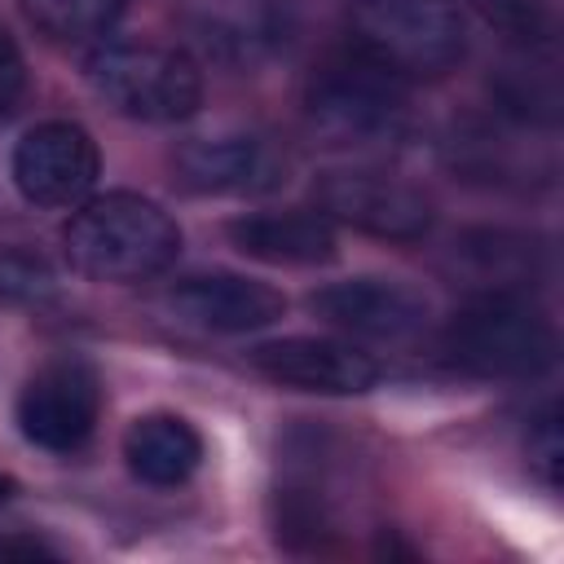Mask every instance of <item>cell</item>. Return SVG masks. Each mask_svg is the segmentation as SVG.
I'll list each match as a JSON object with an SVG mask.
<instances>
[{"instance_id": "12", "label": "cell", "mask_w": 564, "mask_h": 564, "mask_svg": "<svg viewBox=\"0 0 564 564\" xmlns=\"http://www.w3.org/2000/svg\"><path fill=\"white\" fill-rule=\"evenodd\" d=\"M176 176L194 194H273L286 185V154L264 137H194L172 159Z\"/></svg>"}, {"instance_id": "18", "label": "cell", "mask_w": 564, "mask_h": 564, "mask_svg": "<svg viewBox=\"0 0 564 564\" xmlns=\"http://www.w3.org/2000/svg\"><path fill=\"white\" fill-rule=\"evenodd\" d=\"M53 295V269L31 251H0V308L40 304Z\"/></svg>"}, {"instance_id": "11", "label": "cell", "mask_w": 564, "mask_h": 564, "mask_svg": "<svg viewBox=\"0 0 564 564\" xmlns=\"http://www.w3.org/2000/svg\"><path fill=\"white\" fill-rule=\"evenodd\" d=\"M313 313L361 339H410L427 326V295L397 278H344L313 291Z\"/></svg>"}, {"instance_id": "7", "label": "cell", "mask_w": 564, "mask_h": 564, "mask_svg": "<svg viewBox=\"0 0 564 564\" xmlns=\"http://www.w3.org/2000/svg\"><path fill=\"white\" fill-rule=\"evenodd\" d=\"M313 198L326 220L352 225L370 238L419 242L432 229V203L414 185H405L388 172H370V167L322 172L313 185Z\"/></svg>"}, {"instance_id": "3", "label": "cell", "mask_w": 564, "mask_h": 564, "mask_svg": "<svg viewBox=\"0 0 564 564\" xmlns=\"http://www.w3.org/2000/svg\"><path fill=\"white\" fill-rule=\"evenodd\" d=\"M84 75L93 93L123 119L181 123L203 101V70L189 53L150 40H115L88 53Z\"/></svg>"}, {"instance_id": "15", "label": "cell", "mask_w": 564, "mask_h": 564, "mask_svg": "<svg viewBox=\"0 0 564 564\" xmlns=\"http://www.w3.org/2000/svg\"><path fill=\"white\" fill-rule=\"evenodd\" d=\"M454 256L480 282V291L529 295L551 273V247H542L533 234H516V229H489V225L467 229L454 242Z\"/></svg>"}, {"instance_id": "6", "label": "cell", "mask_w": 564, "mask_h": 564, "mask_svg": "<svg viewBox=\"0 0 564 564\" xmlns=\"http://www.w3.org/2000/svg\"><path fill=\"white\" fill-rule=\"evenodd\" d=\"M101 419V375L84 357L44 361L18 392V427L35 449L70 454Z\"/></svg>"}, {"instance_id": "2", "label": "cell", "mask_w": 564, "mask_h": 564, "mask_svg": "<svg viewBox=\"0 0 564 564\" xmlns=\"http://www.w3.org/2000/svg\"><path fill=\"white\" fill-rule=\"evenodd\" d=\"M441 352L449 366L480 379H542L555 366L560 339L551 317L529 304V295L480 291L445 322Z\"/></svg>"}, {"instance_id": "16", "label": "cell", "mask_w": 564, "mask_h": 564, "mask_svg": "<svg viewBox=\"0 0 564 564\" xmlns=\"http://www.w3.org/2000/svg\"><path fill=\"white\" fill-rule=\"evenodd\" d=\"M454 4L471 9L498 40H507L524 53H542L560 35L555 0H454Z\"/></svg>"}, {"instance_id": "20", "label": "cell", "mask_w": 564, "mask_h": 564, "mask_svg": "<svg viewBox=\"0 0 564 564\" xmlns=\"http://www.w3.org/2000/svg\"><path fill=\"white\" fill-rule=\"evenodd\" d=\"M22 88H26V62H22V53H18V44H13V35L0 26V119L18 106Z\"/></svg>"}, {"instance_id": "4", "label": "cell", "mask_w": 564, "mask_h": 564, "mask_svg": "<svg viewBox=\"0 0 564 564\" xmlns=\"http://www.w3.org/2000/svg\"><path fill=\"white\" fill-rule=\"evenodd\" d=\"M304 115L317 137L330 145H379L401 137L405 128V79L383 62L361 53L357 44L326 62L304 93Z\"/></svg>"}, {"instance_id": "17", "label": "cell", "mask_w": 564, "mask_h": 564, "mask_svg": "<svg viewBox=\"0 0 564 564\" xmlns=\"http://www.w3.org/2000/svg\"><path fill=\"white\" fill-rule=\"evenodd\" d=\"M18 4L26 22L57 44L101 40L123 13V0H18Z\"/></svg>"}, {"instance_id": "10", "label": "cell", "mask_w": 564, "mask_h": 564, "mask_svg": "<svg viewBox=\"0 0 564 564\" xmlns=\"http://www.w3.org/2000/svg\"><path fill=\"white\" fill-rule=\"evenodd\" d=\"M167 313L181 326L207 330V335H247L260 326H273L286 313V295L269 282H256L247 273H189L167 286Z\"/></svg>"}, {"instance_id": "19", "label": "cell", "mask_w": 564, "mask_h": 564, "mask_svg": "<svg viewBox=\"0 0 564 564\" xmlns=\"http://www.w3.org/2000/svg\"><path fill=\"white\" fill-rule=\"evenodd\" d=\"M529 463L538 467L546 489H560V463H564V445H560V414L555 405L542 410V419H533L529 432Z\"/></svg>"}, {"instance_id": "22", "label": "cell", "mask_w": 564, "mask_h": 564, "mask_svg": "<svg viewBox=\"0 0 564 564\" xmlns=\"http://www.w3.org/2000/svg\"><path fill=\"white\" fill-rule=\"evenodd\" d=\"M9 494H13V480H4V476H0V502H4Z\"/></svg>"}, {"instance_id": "1", "label": "cell", "mask_w": 564, "mask_h": 564, "mask_svg": "<svg viewBox=\"0 0 564 564\" xmlns=\"http://www.w3.org/2000/svg\"><path fill=\"white\" fill-rule=\"evenodd\" d=\"M66 256L97 282H150L181 256V225L145 194L115 189L84 198L66 220Z\"/></svg>"}, {"instance_id": "9", "label": "cell", "mask_w": 564, "mask_h": 564, "mask_svg": "<svg viewBox=\"0 0 564 564\" xmlns=\"http://www.w3.org/2000/svg\"><path fill=\"white\" fill-rule=\"evenodd\" d=\"M251 366L295 392H317V397H361L379 383V361L361 352L348 339L330 335H286L251 348Z\"/></svg>"}, {"instance_id": "8", "label": "cell", "mask_w": 564, "mask_h": 564, "mask_svg": "<svg viewBox=\"0 0 564 564\" xmlns=\"http://www.w3.org/2000/svg\"><path fill=\"white\" fill-rule=\"evenodd\" d=\"M97 176V141L70 119L35 123L13 145V185L35 207H79L84 198H93Z\"/></svg>"}, {"instance_id": "21", "label": "cell", "mask_w": 564, "mask_h": 564, "mask_svg": "<svg viewBox=\"0 0 564 564\" xmlns=\"http://www.w3.org/2000/svg\"><path fill=\"white\" fill-rule=\"evenodd\" d=\"M0 555H22V560H35V555H57L48 542L40 538H0Z\"/></svg>"}, {"instance_id": "14", "label": "cell", "mask_w": 564, "mask_h": 564, "mask_svg": "<svg viewBox=\"0 0 564 564\" xmlns=\"http://www.w3.org/2000/svg\"><path fill=\"white\" fill-rule=\"evenodd\" d=\"M123 463L150 489H176L203 467V436L185 414L150 410L123 432Z\"/></svg>"}, {"instance_id": "13", "label": "cell", "mask_w": 564, "mask_h": 564, "mask_svg": "<svg viewBox=\"0 0 564 564\" xmlns=\"http://www.w3.org/2000/svg\"><path fill=\"white\" fill-rule=\"evenodd\" d=\"M225 234L242 256L282 269H317L339 251L335 229L322 212H251L229 220Z\"/></svg>"}, {"instance_id": "5", "label": "cell", "mask_w": 564, "mask_h": 564, "mask_svg": "<svg viewBox=\"0 0 564 564\" xmlns=\"http://www.w3.org/2000/svg\"><path fill=\"white\" fill-rule=\"evenodd\" d=\"M357 48L392 75L436 79L467 53V22L454 0H348Z\"/></svg>"}]
</instances>
